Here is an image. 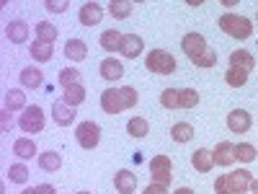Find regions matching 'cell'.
<instances>
[{"label": "cell", "instance_id": "obj_22", "mask_svg": "<svg viewBox=\"0 0 258 194\" xmlns=\"http://www.w3.org/2000/svg\"><path fill=\"white\" fill-rule=\"evenodd\" d=\"M13 153L21 158V161H29L31 156H36V142L31 137H18L13 142Z\"/></svg>", "mask_w": 258, "mask_h": 194}, {"label": "cell", "instance_id": "obj_45", "mask_svg": "<svg viewBox=\"0 0 258 194\" xmlns=\"http://www.w3.org/2000/svg\"><path fill=\"white\" fill-rule=\"evenodd\" d=\"M78 194H91V191H78Z\"/></svg>", "mask_w": 258, "mask_h": 194}, {"label": "cell", "instance_id": "obj_16", "mask_svg": "<svg viewBox=\"0 0 258 194\" xmlns=\"http://www.w3.org/2000/svg\"><path fill=\"white\" fill-rule=\"evenodd\" d=\"M191 166L199 171V174H209V171L214 168V156H212V150L207 148H199L197 153L191 156Z\"/></svg>", "mask_w": 258, "mask_h": 194}, {"label": "cell", "instance_id": "obj_21", "mask_svg": "<svg viewBox=\"0 0 258 194\" xmlns=\"http://www.w3.org/2000/svg\"><path fill=\"white\" fill-rule=\"evenodd\" d=\"M230 68H243V70H255V57L248 50H235L230 55Z\"/></svg>", "mask_w": 258, "mask_h": 194}, {"label": "cell", "instance_id": "obj_34", "mask_svg": "<svg viewBox=\"0 0 258 194\" xmlns=\"http://www.w3.org/2000/svg\"><path fill=\"white\" fill-rule=\"evenodd\" d=\"M235 161H240V163H253V161H255V148H253L250 142L235 145Z\"/></svg>", "mask_w": 258, "mask_h": 194}, {"label": "cell", "instance_id": "obj_5", "mask_svg": "<svg viewBox=\"0 0 258 194\" xmlns=\"http://www.w3.org/2000/svg\"><path fill=\"white\" fill-rule=\"evenodd\" d=\"M150 176H153V184L170 186V181H173V163H170V158L168 156L150 158Z\"/></svg>", "mask_w": 258, "mask_h": 194}, {"label": "cell", "instance_id": "obj_30", "mask_svg": "<svg viewBox=\"0 0 258 194\" xmlns=\"http://www.w3.org/2000/svg\"><path fill=\"white\" fill-rule=\"evenodd\" d=\"M170 137H173L176 142H188L194 137V127L188 122H176L173 127H170Z\"/></svg>", "mask_w": 258, "mask_h": 194}, {"label": "cell", "instance_id": "obj_25", "mask_svg": "<svg viewBox=\"0 0 258 194\" xmlns=\"http://www.w3.org/2000/svg\"><path fill=\"white\" fill-rule=\"evenodd\" d=\"M6 109H8V112L26 109V93L18 91V88H11V91L6 93Z\"/></svg>", "mask_w": 258, "mask_h": 194}, {"label": "cell", "instance_id": "obj_6", "mask_svg": "<svg viewBox=\"0 0 258 194\" xmlns=\"http://www.w3.org/2000/svg\"><path fill=\"white\" fill-rule=\"evenodd\" d=\"M181 50L186 52V57L197 65L207 52H209V44H207V39L202 36V34H197V31H188L183 39H181Z\"/></svg>", "mask_w": 258, "mask_h": 194}, {"label": "cell", "instance_id": "obj_42", "mask_svg": "<svg viewBox=\"0 0 258 194\" xmlns=\"http://www.w3.org/2000/svg\"><path fill=\"white\" fill-rule=\"evenodd\" d=\"M176 194H194V189H188V186H181V189H176Z\"/></svg>", "mask_w": 258, "mask_h": 194}, {"label": "cell", "instance_id": "obj_37", "mask_svg": "<svg viewBox=\"0 0 258 194\" xmlns=\"http://www.w3.org/2000/svg\"><path fill=\"white\" fill-rule=\"evenodd\" d=\"M121 99H124V106H126V109H132V106L140 101V96H137V91L132 88V85H124V88H121Z\"/></svg>", "mask_w": 258, "mask_h": 194}, {"label": "cell", "instance_id": "obj_19", "mask_svg": "<svg viewBox=\"0 0 258 194\" xmlns=\"http://www.w3.org/2000/svg\"><path fill=\"white\" fill-rule=\"evenodd\" d=\"M41 83H44V73H41L39 68L29 65V68H24V70H21V85H24V88H31V91H36V88H41Z\"/></svg>", "mask_w": 258, "mask_h": 194}, {"label": "cell", "instance_id": "obj_18", "mask_svg": "<svg viewBox=\"0 0 258 194\" xmlns=\"http://www.w3.org/2000/svg\"><path fill=\"white\" fill-rule=\"evenodd\" d=\"M114 186H116V191H119V194H132V191L137 189V176L132 174V171L121 168L119 174L114 176Z\"/></svg>", "mask_w": 258, "mask_h": 194}, {"label": "cell", "instance_id": "obj_12", "mask_svg": "<svg viewBox=\"0 0 258 194\" xmlns=\"http://www.w3.org/2000/svg\"><path fill=\"white\" fill-rule=\"evenodd\" d=\"M212 156H214V166L227 168V166L235 163V145L227 142V140H222V142H217V148L212 150Z\"/></svg>", "mask_w": 258, "mask_h": 194}, {"label": "cell", "instance_id": "obj_29", "mask_svg": "<svg viewBox=\"0 0 258 194\" xmlns=\"http://www.w3.org/2000/svg\"><path fill=\"white\" fill-rule=\"evenodd\" d=\"M248 70H243V68H230L227 73H225V83L227 85H232V88H243V85L248 83Z\"/></svg>", "mask_w": 258, "mask_h": 194}, {"label": "cell", "instance_id": "obj_7", "mask_svg": "<svg viewBox=\"0 0 258 194\" xmlns=\"http://www.w3.org/2000/svg\"><path fill=\"white\" fill-rule=\"evenodd\" d=\"M75 137H78V145L83 150H93L101 142V127L96 122H80L75 129Z\"/></svg>", "mask_w": 258, "mask_h": 194}, {"label": "cell", "instance_id": "obj_13", "mask_svg": "<svg viewBox=\"0 0 258 194\" xmlns=\"http://www.w3.org/2000/svg\"><path fill=\"white\" fill-rule=\"evenodd\" d=\"M75 109H73V106H68V104H64V101H54L52 104V119L59 124V127H68V124H73L75 122Z\"/></svg>", "mask_w": 258, "mask_h": 194}, {"label": "cell", "instance_id": "obj_9", "mask_svg": "<svg viewBox=\"0 0 258 194\" xmlns=\"http://www.w3.org/2000/svg\"><path fill=\"white\" fill-rule=\"evenodd\" d=\"M142 50H145L142 36H137V34H121V41H119V55L121 57L135 60V57L142 55Z\"/></svg>", "mask_w": 258, "mask_h": 194}, {"label": "cell", "instance_id": "obj_1", "mask_svg": "<svg viewBox=\"0 0 258 194\" xmlns=\"http://www.w3.org/2000/svg\"><path fill=\"white\" fill-rule=\"evenodd\" d=\"M253 184V174L248 168H238L235 174H222L214 181V191L217 194H245Z\"/></svg>", "mask_w": 258, "mask_h": 194}, {"label": "cell", "instance_id": "obj_41", "mask_svg": "<svg viewBox=\"0 0 258 194\" xmlns=\"http://www.w3.org/2000/svg\"><path fill=\"white\" fill-rule=\"evenodd\" d=\"M36 194H57V189L52 184H39L36 186Z\"/></svg>", "mask_w": 258, "mask_h": 194}, {"label": "cell", "instance_id": "obj_24", "mask_svg": "<svg viewBox=\"0 0 258 194\" xmlns=\"http://www.w3.org/2000/svg\"><path fill=\"white\" fill-rule=\"evenodd\" d=\"M59 166H62L59 153H54V150L39 153V168H41V171H47V174H54V171H59Z\"/></svg>", "mask_w": 258, "mask_h": 194}, {"label": "cell", "instance_id": "obj_8", "mask_svg": "<svg viewBox=\"0 0 258 194\" xmlns=\"http://www.w3.org/2000/svg\"><path fill=\"white\" fill-rule=\"evenodd\" d=\"M250 127H253V117L245 109H232L227 114V129H230V132L245 135V132H250Z\"/></svg>", "mask_w": 258, "mask_h": 194}, {"label": "cell", "instance_id": "obj_10", "mask_svg": "<svg viewBox=\"0 0 258 194\" xmlns=\"http://www.w3.org/2000/svg\"><path fill=\"white\" fill-rule=\"evenodd\" d=\"M101 109L106 112V114H119V112H124L126 106H124V99H121V88H106L103 93H101Z\"/></svg>", "mask_w": 258, "mask_h": 194}, {"label": "cell", "instance_id": "obj_17", "mask_svg": "<svg viewBox=\"0 0 258 194\" xmlns=\"http://www.w3.org/2000/svg\"><path fill=\"white\" fill-rule=\"evenodd\" d=\"M98 70H101V78L103 80H119L124 75V65L114 57H106L101 65H98Z\"/></svg>", "mask_w": 258, "mask_h": 194}, {"label": "cell", "instance_id": "obj_15", "mask_svg": "<svg viewBox=\"0 0 258 194\" xmlns=\"http://www.w3.org/2000/svg\"><path fill=\"white\" fill-rule=\"evenodd\" d=\"M103 18V8L98 3H83L80 8V24L83 26H98Z\"/></svg>", "mask_w": 258, "mask_h": 194}, {"label": "cell", "instance_id": "obj_3", "mask_svg": "<svg viewBox=\"0 0 258 194\" xmlns=\"http://www.w3.org/2000/svg\"><path fill=\"white\" fill-rule=\"evenodd\" d=\"M145 68L150 73H158V75H170V73L178 70V62H176L173 55L165 52V50H153L145 57Z\"/></svg>", "mask_w": 258, "mask_h": 194}, {"label": "cell", "instance_id": "obj_38", "mask_svg": "<svg viewBox=\"0 0 258 194\" xmlns=\"http://www.w3.org/2000/svg\"><path fill=\"white\" fill-rule=\"evenodd\" d=\"M44 8H47L49 13H64V11L70 8V3H68V0H47Z\"/></svg>", "mask_w": 258, "mask_h": 194}, {"label": "cell", "instance_id": "obj_31", "mask_svg": "<svg viewBox=\"0 0 258 194\" xmlns=\"http://www.w3.org/2000/svg\"><path fill=\"white\" fill-rule=\"evenodd\" d=\"M8 179H11V184H26L29 181V166L26 163H11Z\"/></svg>", "mask_w": 258, "mask_h": 194}, {"label": "cell", "instance_id": "obj_27", "mask_svg": "<svg viewBox=\"0 0 258 194\" xmlns=\"http://www.w3.org/2000/svg\"><path fill=\"white\" fill-rule=\"evenodd\" d=\"M132 8H135L132 0H111V3H109V13H111L114 18H119V21L132 16Z\"/></svg>", "mask_w": 258, "mask_h": 194}, {"label": "cell", "instance_id": "obj_44", "mask_svg": "<svg viewBox=\"0 0 258 194\" xmlns=\"http://www.w3.org/2000/svg\"><path fill=\"white\" fill-rule=\"evenodd\" d=\"M250 191H253V194H258V179H253V184H250Z\"/></svg>", "mask_w": 258, "mask_h": 194}, {"label": "cell", "instance_id": "obj_40", "mask_svg": "<svg viewBox=\"0 0 258 194\" xmlns=\"http://www.w3.org/2000/svg\"><path fill=\"white\" fill-rule=\"evenodd\" d=\"M142 194H168V186H160V184H153V181H150V186H147Z\"/></svg>", "mask_w": 258, "mask_h": 194}, {"label": "cell", "instance_id": "obj_11", "mask_svg": "<svg viewBox=\"0 0 258 194\" xmlns=\"http://www.w3.org/2000/svg\"><path fill=\"white\" fill-rule=\"evenodd\" d=\"M6 36L11 39V44H24L29 39V24L24 18H13L6 24Z\"/></svg>", "mask_w": 258, "mask_h": 194}, {"label": "cell", "instance_id": "obj_36", "mask_svg": "<svg viewBox=\"0 0 258 194\" xmlns=\"http://www.w3.org/2000/svg\"><path fill=\"white\" fill-rule=\"evenodd\" d=\"M80 83V70H73V68H62L59 70V85L62 88H70V85Z\"/></svg>", "mask_w": 258, "mask_h": 194}, {"label": "cell", "instance_id": "obj_35", "mask_svg": "<svg viewBox=\"0 0 258 194\" xmlns=\"http://www.w3.org/2000/svg\"><path fill=\"white\" fill-rule=\"evenodd\" d=\"M178 101H181V109H197L199 93L194 91V88H181L178 91Z\"/></svg>", "mask_w": 258, "mask_h": 194}, {"label": "cell", "instance_id": "obj_32", "mask_svg": "<svg viewBox=\"0 0 258 194\" xmlns=\"http://www.w3.org/2000/svg\"><path fill=\"white\" fill-rule=\"evenodd\" d=\"M101 47L106 50V52H119V41H121V31H116V29H109V31H103L101 34Z\"/></svg>", "mask_w": 258, "mask_h": 194}, {"label": "cell", "instance_id": "obj_39", "mask_svg": "<svg viewBox=\"0 0 258 194\" xmlns=\"http://www.w3.org/2000/svg\"><path fill=\"white\" fill-rule=\"evenodd\" d=\"M11 124H13V119H11V112H8V109H3V112H0V129H3V132H8V129H11Z\"/></svg>", "mask_w": 258, "mask_h": 194}, {"label": "cell", "instance_id": "obj_14", "mask_svg": "<svg viewBox=\"0 0 258 194\" xmlns=\"http://www.w3.org/2000/svg\"><path fill=\"white\" fill-rule=\"evenodd\" d=\"M64 57L70 62H83L88 57V44H85L83 39H68L64 41Z\"/></svg>", "mask_w": 258, "mask_h": 194}, {"label": "cell", "instance_id": "obj_20", "mask_svg": "<svg viewBox=\"0 0 258 194\" xmlns=\"http://www.w3.org/2000/svg\"><path fill=\"white\" fill-rule=\"evenodd\" d=\"M29 55H31V60H36V62H49V60L54 57V44H49V41H39V39H34V41H31Z\"/></svg>", "mask_w": 258, "mask_h": 194}, {"label": "cell", "instance_id": "obj_26", "mask_svg": "<svg viewBox=\"0 0 258 194\" xmlns=\"http://www.w3.org/2000/svg\"><path fill=\"white\" fill-rule=\"evenodd\" d=\"M126 132L132 135V137H147V132H150V122L145 119V117H132L126 122Z\"/></svg>", "mask_w": 258, "mask_h": 194}, {"label": "cell", "instance_id": "obj_33", "mask_svg": "<svg viewBox=\"0 0 258 194\" xmlns=\"http://www.w3.org/2000/svg\"><path fill=\"white\" fill-rule=\"evenodd\" d=\"M178 91L181 88H165L160 93V106H165V109H181V101H178Z\"/></svg>", "mask_w": 258, "mask_h": 194}, {"label": "cell", "instance_id": "obj_43", "mask_svg": "<svg viewBox=\"0 0 258 194\" xmlns=\"http://www.w3.org/2000/svg\"><path fill=\"white\" fill-rule=\"evenodd\" d=\"M21 194H36V186H26V189L21 191Z\"/></svg>", "mask_w": 258, "mask_h": 194}, {"label": "cell", "instance_id": "obj_28", "mask_svg": "<svg viewBox=\"0 0 258 194\" xmlns=\"http://www.w3.org/2000/svg\"><path fill=\"white\" fill-rule=\"evenodd\" d=\"M36 39L39 41H49V44H54V39H57V26L54 24H49V21H39V24H36Z\"/></svg>", "mask_w": 258, "mask_h": 194}, {"label": "cell", "instance_id": "obj_23", "mask_svg": "<svg viewBox=\"0 0 258 194\" xmlns=\"http://www.w3.org/2000/svg\"><path fill=\"white\" fill-rule=\"evenodd\" d=\"M62 101L68 104V106H80L83 101H85V88H83V83H75V85H70V88H64L62 91Z\"/></svg>", "mask_w": 258, "mask_h": 194}, {"label": "cell", "instance_id": "obj_2", "mask_svg": "<svg viewBox=\"0 0 258 194\" xmlns=\"http://www.w3.org/2000/svg\"><path fill=\"white\" fill-rule=\"evenodd\" d=\"M220 29L232 36V39H248L253 34V24L250 18L245 16H238V13H222L220 16Z\"/></svg>", "mask_w": 258, "mask_h": 194}, {"label": "cell", "instance_id": "obj_4", "mask_svg": "<svg viewBox=\"0 0 258 194\" xmlns=\"http://www.w3.org/2000/svg\"><path fill=\"white\" fill-rule=\"evenodd\" d=\"M44 124H47V119H44V109H41V106L31 104V106H26V109L21 112L18 127L24 129V132L36 135V132H41V129H44Z\"/></svg>", "mask_w": 258, "mask_h": 194}]
</instances>
